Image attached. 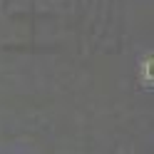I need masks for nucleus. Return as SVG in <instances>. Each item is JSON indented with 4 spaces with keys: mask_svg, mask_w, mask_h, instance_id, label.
<instances>
[{
    "mask_svg": "<svg viewBox=\"0 0 154 154\" xmlns=\"http://www.w3.org/2000/svg\"><path fill=\"white\" fill-rule=\"evenodd\" d=\"M139 85L147 90H154V52H144L139 60Z\"/></svg>",
    "mask_w": 154,
    "mask_h": 154,
    "instance_id": "nucleus-1",
    "label": "nucleus"
}]
</instances>
